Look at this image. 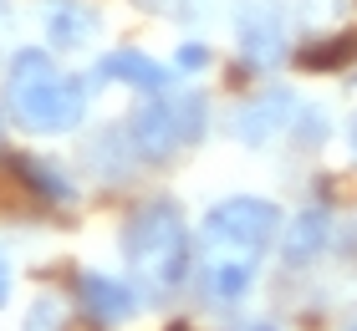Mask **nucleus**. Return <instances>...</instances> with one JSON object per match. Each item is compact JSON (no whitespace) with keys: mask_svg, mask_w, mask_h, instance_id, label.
<instances>
[{"mask_svg":"<svg viewBox=\"0 0 357 331\" xmlns=\"http://www.w3.org/2000/svg\"><path fill=\"white\" fill-rule=\"evenodd\" d=\"M123 255L128 270L149 295H174L194 270V250H189V224L184 209L174 199H149L128 214L123 224Z\"/></svg>","mask_w":357,"mask_h":331,"instance_id":"obj_3","label":"nucleus"},{"mask_svg":"<svg viewBox=\"0 0 357 331\" xmlns=\"http://www.w3.org/2000/svg\"><path fill=\"white\" fill-rule=\"evenodd\" d=\"M92 87V77H67L41 46H21L6 66V112L15 118V128L36 132V138H56L82 123Z\"/></svg>","mask_w":357,"mask_h":331,"instance_id":"obj_2","label":"nucleus"},{"mask_svg":"<svg viewBox=\"0 0 357 331\" xmlns=\"http://www.w3.org/2000/svg\"><path fill=\"white\" fill-rule=\"evenodd\" d=\"M357 52V36H342L332 46H312V52H301V66L306 72H337V61H347Z\"/></svg>","mask_w":357,"mask_h":331,"instance_id":"obj_11","label":"nucleus"},{"mask_svg":"<svg viewBox=\"0 0 357 331\" xmlns=\"http://www.w3.org/2000/svg\"><path fill=\"white\" fill-rule=\"evenodd\" d=\"M275 229H281V209L271 199H255V194L220 199L204 214L199 265H194L204 301H215V306L245 301V291L255 286V270H261V255L271 250Z\"/></svg>","mask_w":357,"mask_h":331,"instance_id":"obj_1","label":"nucleus"},{"mask_svg":"<svg viewBox=\"0 0 357 331\" xmlns=\"http://www.w3.org/2000/svg\"><path fill=\"white\" fill-rule=\"evenodd\" d=\"M327 240H332V220H327V209H301L296 220L286 224L281 255H286V265H306V260H317L321 250H327Z\"/></svg>","mask_w":357,"mask_h":331,"instance_id":"obj_10","label":"nucleus"},{"mask_svg":"<svg viewBox=\"0 0 357 331\" xmlns=\"http://www.w3.org/2000/svg\"><path fill=\"white\" fill-rule=\"evenodd\" d=\"M352 331H357V326H352Z\"/></svg>","mask_w":357,"mask_h":331,"instance_id":"obj_19","label":"nucleus"},{"mask_svg":"<svg viewBox=\"0 0 357 331\" xmlns=\"http://www.w3.org/2000/svg\"><path fill=\"white\" fill-rule=\"evenodd\" d=\"M92 82H128V87L158 92V87H169V66H158L153 56H143V52H107L102 61L92 66Z\"/></svg>","mask_w":357,"mask_h":331,"instance_id":"obj_9","label":"nucleus"},{"mask_svg":"<svg viewBox=\"0 0 357 331\" xmlns=\"http://www.w3.org/2000/svg\"><path fill=\"white\" fill-rule=\"evenodd\" d=\"M235 36H240V56L255 61V66H275L286 56V21L271 0H250L240 6V21H235Z\"/></svg>","mask_w":357,"mask_h":331,"instance_id":"obj_7","label":"nucleus"},{"mask_svg":"<svg viewBox=\"0 0 357 331\" xmlns=\"http://www.w3.org/2000/svg\"><path fill=\"white\" fill-rule=\"evenodd\" d=\"M72 291H77V306L92 326H118L128 316H138V291L118 275H102V270H77L72 275Z\"/></svg>","mask_w":357,"mask_h":331,"instance_id":"obj_6","label":"nucleus"},{"mask_svg":"<svg viewBox=\"0 0 357 331\" xmlns=\"http://www.w3.org/2000/svg\"><path fill=\"white\" fill-rule=\"evenodd\" d=\"M235 331H275L271 321H245V326H235Z\"/></svg>","mask_w":357,"mask_h":331,"instance_id":"obj_15","label":"nucleus"},{"mask_svg":"<svg viewBox=\"0 0 357 331\" xmlns=\"http://www.w3.org/2000/svg\"><path fill=\"white\" fill-rule=\"evenodd\" d=\"M169 331H184V326H169Z\"/></svg>","mask_w":357,"mask_h":331,"instance_id":"obj_18","label":"nucleus"},{"mask_svg":"<svg viewBox=\"0 0 357 331\" xmlns=\"http://www.w3.org/2000/svg\"><path fill=\"white\" fill-rule=\"evenodd\" d=\"M41 26H46V41L56 52H77V46H87L97 36V10L82 6V0H46Z\"/></svg>","mask_w":357,"mask_h":331,"instance_id":"obj_8","label":"nucleus"},{"mask_svg":"<svg viewBox=\"0 0 357 331\" xmlns=\"http://www.w3.org/2000/svg\"><path fill=\"white\" fill-rule=\"evenodd\" d=\"M0 128H6V112H0Z\"/></svg>","mask_w":357,"mask_h":331,"instance_id":"obj_17","label":"nucleus"},{"mask_svg":"<svg viewBox=\"0 0 357 331\" xmlns=\"http://www.w3.org/2000/svg\"><path fill=\"white\" fill-rule=\"evenodd\" d=\"M10 295V270H6V255H0V301Z\"/></svg>","mask_w":357,"mask_h":331,"instance_id":"obj_14","label":"nucleus"},{"mask_svg":"<svg viewBox=\"0 0 357 331\" xmlns=\"http://www.w3.org/2000/svg\"><path fill=\"white\" fill-rule=\"evenodd\" d=\"M204 128H209V102L199 92H164V97H153L149 107L133 112L128 148H133L138 158H149V163H164V158L199 143Z\"/></svg>","mask_w":357,"mask_h":331,"instance_id":"obj_4","label":"nucleus"},{"mask_svg":"<svg viewBox=\"0 0 357 331\" xmlns=\"http://www.w3.org/2000/svg\"><path fill=\"white\" fill-rule=\"evenodd\" d=\"M352 148H357V118H352Z\"/></svg>","mask_w":357,"mask_h":331,"instance_id":"obj_16","label":"nucleus"},{"mask_svg":"<svg viewBox=\"0 0 357 331\" xmlns=\"http://www.w3.org/2000/svg\"><path fill=\"white\" fill-rule=\"evenodd\" d=\"M174 66H178V72H204V66H209V46H204V41L178 46V52H174Z\"/></svg>","mask_w":357,"mask_h":331,"instance_id":"obj_13","label":"nucleus"},{"mask_svg":"<svg viewBox=\"0 0 357 331\" xmlns=\"http://www.w3.org/2000/svg\"><path fill=\"white\" fill-rule=\"evenodd\" d=\"M61 321H67V306H61L56 295H41V301L31 306V316H26V331H61Z\"/></svg>","mask_w":357,"mask_h":331,"instance_id":"obj_12","label":"nucleus"},{"mask_svg":"<svg viewBox=\"0 0 357 331\" xmlns=\"http://www.w3.org/2000/svg\"><path fill=\"white\" fill-rule=\"evenodd\" d=\"M230 132L240 143H250V148H266L275 138H291V132L317 138L321 123H317L312 107L291 102V92H266V97H255V102H240V112L230 118Z\"/></svg>","mask_w":357,"mask_h":331,"instance_id":"obj_5","label":"nucleus"}]
</instances>
